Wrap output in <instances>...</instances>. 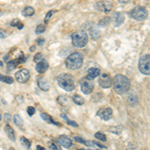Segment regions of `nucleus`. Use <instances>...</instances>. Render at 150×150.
<instances>
[{
	"instance_id": "1",
	"label": "nucleus",
	"mask_w": 150,
	"mask_h": 150,
	"mask_svg": "<svg viewBox=\"0 0 150 150\" xmlns=\"http://www.w3.org/2000/svg\"><path fill=\"white\" fill-rule=\"evenodd\" d=\"M112 85L114 88V91L118 94H124L130 89V80L126 76L121 74H118L114 77L112 80Z\"/></svg>"
},
{
	"instance_id": "2",
	"label": "nucleus",
	"mask_w": 150,
	"mask_h": 150,
	"mask_svg": "<svg viewBox=\"0 0 150 150\" xmlns=\"http://www.w3.org/2000/svg\"><path fill=\"white\" fill-rule=\"evenodd\" d=\"M57 83L62 89H64L66 91H72L75 89V79L71 74H60L57 77Z\"/></svg>"
},
{
	"instance_id": "3",
	"label": "nucleus",
	"mask_w": 150,
	"mask_h": 150,
	"mask_svg": "<svg viewBox=\"0 0 150 150\" xmlns=\"http://www.w3.org/2000/svg\"><path fill=\"white\" fill-rule=\"evenodd\" d=\"M83 63V55L79 52H74L69 55L65 60V65L70 70H77L82 66Z\"/></svg>"
},
{
	"instance_id": "4",
	"label": "nucleus",
	"mask_w": 150,
	"mask_h": 150,
	"mask_svg": "<svg viewBox=\"0 0 150 150\" xmlns=\"http://www.w3.org/2000/svg\"><path fill=\"white\" fill-rule=\"evenodd\" d=\"M71 39H72V43H73L75 47L82 48L86 46V44L88 43V35H87L85 31L78 30L71 35Z\"/></svg>"
},
{
	"instance_id": "5",
	"label": "nucleus",
	"mask_w": 150,
	"mask_h": 150,
	"mask_svg": "<svg viewBox=\"0 0 150 150\" xmlns=\"http://www.w3.org/2000/svg\"><path fill=\"white\" fill-rule=\"evenodd\" d=\"M129 16L135 19V20L143 21L148 16V12H147V9L144 6H137L129 12Z\"/></svg>"
},
{
	"instance_id": "6",
	"label": "nucleus",
	"mask_w": 150,
	"mask_h": 150,
	"mask_svg": "<svg viewBox=\"0 0 150 150\" xmlns=\"http://www.w3.org/2000/svg\"><path fill=\"white\" fill-rule=\"evenodd\" d=\"M138 67L141 73H143L145 75L150 74V55L149 54L143 55V56L140 58Z\"/></svg>"
},
{
	"instance_id": "7",
	"label": "nucleus",
	"mask_w": 150,
	"mask_h": 150,
	"mask_svg": "<svg viewBox=\"0 0 150 150\" xmlns=\"http://www.w3.org/2000/svg\"><path fill=\"white\" fill-rule=\"evenodd\" d=\"M95 9L100 12H110L112 10V2L108 1V0H104V1H99L95 4Z\"/></svg>"
},
{
	"instance_id": "8",
	"label": "nucleus",
	"mask_w": 150,
	"mask_h": 150,
	"mask_svg": "<svg viewBox=\"0 0 150 150\" xmlns=\"http://www.w3.org/2000/svg\"><path fill=\"white\" fill-rule=\"evenodd\" d=\"M30 78V72L28 69H21L15 74V79L19 83H26Z\"/></svg>"
},
{
	"instance_id": "9",
	"label": "nucleus",
	"mask_w": 150,
	"mask_h": 150,
	"mask_svg": "<svg viewBox=\"0 0 150 150\" xmlns=\"http://www.w3.org/2000/svg\"><path fill=\"white\" fill-rule=\"evenodd\" d=\"M112 114H113V111L111 109L110 107H103V108H100L97 112V115L99 117L101 118L104 121H107L109 120L111 117H112Z\"/></svg>"
},
{
	"instance_id": "10",
	"label": "nucleus",
	"mask_w": 150,
	"mask_h": 150,
	"mask_svg": "<svg viewBox=\"0 0 150 150\" xmlns=\"http://www.w3.org/2000/svg\"><path fill=\"white\" fill-rule=\"evenodd\" d=\"M98 83L102 88H109L110 86H112V79L108 74H101L99 75Z\"/></svg>"
},
{
	"instance_id": "11",
	"label": "nucleus",
	"mask_w": 150,
	"mask_h": 150,
	"mask_svg": "<svg viewBox=\"0 0 150 150\" xmlns=\"http://www.w3.org/2000/svg\"><path fill=\"white\" fill-rule=\"evenodd\" d=\"M94 89V83L92 80H86L81 82V90L84 94H90Z\"/></svg>"
},
{
	"instance_id": "12",
	"label": "nucleus",
	"mask_w": 150,
	"mask_h": 150,
	"mask_svg": "<svg viewBox=\"0 0 150 150\" xmlns=\"http://www.w3.org/2000/svg\"><path fill=\"white\" fill-rule=\"evenodd\" d=\"M99 75H100V69L96 68V67H92V68L88 69V71H87L86 78L88 79V80H93L94 78L98 77Z\"/></svg>"
},
{
	"instance_id": "13",
	"label": "nucleus",
	"mask_w": 150,
	"mask_h": 150,
	"mask_svg": "<svg viewBox=\"0 0 150 150\" xmlns=\"http://www.w3.org/2000/svg\"><path fill=\"white\" fill-rule=\"evenodd\" d=\"M58 141L61 143L62 146L66 147V148H71L72 147V140L69 138V137H67L66 135H60L59 138H58Z\"/></svg>"
},
{
	"instance_id": "14",
	"label": "nucleus",
	"mask_w": 150,
	"mask_h": 150,
	"mask_svg": "<svg viewBox=\"0 0 150 150\" xmlns=\"http://www.w3.org/2000/svg\"><path fill=\"white\" fill-rule=\"evenodd\" d=\"M113 18H114V25L116 27L121 25V24L124 22V19H125L124 14L121 13V12H116V13H114Z\"/></svg>"
},
{
	"instance_id": "15",
	"label": "nucleus",
	"mask_w": 150,
	"mask_h": 150,
	"mask_svg": "<svg viewBox=\"0 0 150 150\" xmlns=\"http://www.w3.org/2000/svg\"><path fill=\"white\" fill-rule=\"evenodd\" d=\"M48 67H49V65L45 60H42L41 62H38L37 64H36V71L39 72V73H44V72L47 71Z\"/></svg>"
},
{
	"instance_id": "16",
	"label": "nucleus",
	"mask_w": 150,
	"mask_h": 150,
	"mask_svg": "<svg viewBox=\"0 0 150 150\" xmlns=\"http://www.w3.org/2000/svg\"><path fill=\"white\" fill-rule=\"evenodd\" d=\"M4 131H5L6 135L8 136V138L11 140V141H15L16 140V136H15V132H14L13 128H12L10 125H5V127H4Z\"/></svg>"
},
{
	"instance_id": "17",
	"label": "nucleus",
	"mask_w": 150,
	"mask_h": 150,
	"mask_svg": "<svg viewBox=\"0 0 150 150\" xmlns=\"http://www.w3.org/2000/svg\"><path fill=\"white\" fill-rule=\"evenodd\" d=\"M38 85H39V87L42 89L43 91H48V90H49V88H50L48 81L46 80V79H44V78H42V79L40 78L39 80H38Z\"/></svg>"
},
{
	"instance_id": "18",
	"label": "nucleus",
	"mask_w": 150,
	"mask_h": 150,
	"mask_svg": "<svg viewBox=\"0 0 150 150\" xmlns=\"http://www.w3.org/2000/svg\"><path fill=\"white\" fill-rule=\"evenodd\" d=\"M41 116V118H42L44 121H46V122H49V123H53V124H55V125H58L59 126V123H57L56 121H54V120L52 119V117L50 115H48L47 113H41L40 114Z\"/></svg>"
},
{
	"instance_id": "19",
	"label": "nucleus",
	"mask_w": 150,
	"mask_h": 150,
	"mask_svg": "<svg viewBox=\"0 0 150 150\" xmlns=\"http://www.w3.org/2000/svg\"><path fill=\"white\" fill-rule=\"evenodd\" d=\"M34 8H32L31 6H27L22 10V15L25 16V17H28V16H32L34 14Z\"/></svg>"
},
{
	"instance_id": "20",
	"label": "nucleus",
	"mask_w": 150,
	"mask_h": 150,
	"mask_svg": "<svg viewBox=\"0 0 150 150\" xmlns=\"http://www.w3.org/2000/svg\"><path fill=\"white\" fill-rule=\"evenodd\" d=\"M0 81L4 82L6 84H12L14 82V79L10 76H7V75H2L0 73Z\"/></svg>"
},
{
	"instance_id": "21",
	"label": "nucleus",
	"mask_w": 150,
	"mask_h": 150,
	"mask_svg": "<svg viewBox=\"0 0 150 150\" xmlns=\"http://www.w3.org/2000/svg\"><path fill=\"white\" fill-rule=\"evenodd\" d=\"M72 100H73V102L75 104H77V105H82V104H84V98L82 97V96L78 95V94H75L73 97H72Z\"/></svg>"
},
{
	"instance_id": "22",
	"label": "nucleus",
	"mask_w": 150,
	"mask_h": 150,
	"mask_svg": "<svg viewBox=\"0 0 150 150\" xmlns=\"http://www.w3.org/2000/svg\"><path fill=\"white\" fill-rule=\"evenodd\" d=\"M74 139L76 140L77 142H79V143H83V144L87 145V146H94V143H93V142L87 141V140H84L83 138H80V137H75Z\"/></svg>"
},
{
	"instance_id": "23",
	"label": "nucleus",
	"mask_w": 150,
	"mask_h": 150,
	"mask_svg": "<svg viewBox=\"0 0 150 150\" xmlns=\"http://www.w3.org/2000/svg\"><path fill=\"white\" fill-rule=\"evenodd\" d=\"M11 25L12 26H15V27H17L18 29H22L23 28V23L21 22V21L19 20V19H17V18H15L13 21H12Z\"/></svg>"
},
{
	"instance_id": "24",
	"label": "nucleus",
	"mask_w": 150,
	"mask_h": 150,
	"mask_svg": "<svg viewBox=\"0 0 150 150\" xmlns=\"http://www.w3.org/2000/svg\"><path fill=\"white\" fill-rule=\"evenodd\" d=\"M14 123H15L17 126H22L23 120H22V118H21L20 115H18V114L14 115Z\"/></svg>"
},
{
	"instance_id": "25",
	"label": "nucleus",
	"mask_w": 150,
	"mask_h": 150,
	"mask_svg": "<svg viewBox=\"0 0 150 150\" xmlns=\"http://www.w3.org/2000/svg\"><path fill=\"white\" fill-rule=\"evenodd\" d=\"M45 30H46V26H45L44 24H39V25L36 27L35 32H36V34H41V33H43Z\"/></svg>"
},
{
	"instance_id": "26",
	"label": "nucleus",
	"mask_w": 150,
	"mask_h": 150,
	"mask_svg": "<svg viewBox=\"0 0 150 150\" xmlns=\"http://www.w3.org/2000/svg\"><path fill=\"white\" fill-rule=\"evenodd\" d=\"M57 101L61 104V105H66V104H68L69 102L67 96H59V97L57 98Z\"/></svg>"
},
{
	"instance_id": "27",
	"label": "nucleus",
	"mask_w": 150,
	"mask_h": 150,
	"mask_svg": "<svg viewBox=\"0 0 150 150\" xmlns=\"http://www.w3.org/2000/svg\"><path fill=\"white\" fill-rule=\"evenodd\" d=\"M20 141H21V143H22V145L24 147H26L27 149L30 148L31 143H30V141H29L27 138H25L24 136H22V137H20Z\"/></svg>"
},
{
	"instance_id": "28",
	"label": "nucleus",
	"mask_w": 150,
	"mask_h": 150,
	"mask_svg": "<svg viewBox=\"0 0 150 150\" xmlns=\"http://www.w3.org/2000/svg\"><path fill=\"white\" fill-rule=\"evenodd\" d=\"M95 138L96 139H98V140H100V141H106L107 140V137H106V135L104 134V133H101V132H97V133H95Z\"/></svg>"
},
{
	"instance_id": "29",
	"label": "nucleus",
	"mask_w": 150,
	"mask_h": 150,
	"mask_svg": "<svg viewBox=\"0 0 150 150\" xmlns=\"http://www.w3.org/2000/svg\"><path fill=\"white\" fill-rule=\"evenodd\" d=\"M61 117L63 118V119L66 120V122L68 123L70 126H73V127H78V124H77L75 121H71V120H69L68 118H67V116H65V114H61Z\"/></svg>"
},
{
	"instance_id": "30",
	"label": "nucleus",
	"mask_w": 150,
	"mask_h": 150,
	"mask_svg": "<svg viewBox=\"0 0 150 150\" xmlns=\"http://www.w3.org/2000/svg\"><path fill=\"white\" fill-rule=\"evenodd\" d=\"M90 35L91 37L93 38V39H97V38H99V36H100V32L97 30H91L90 31Z\"/></svg>"
},
{
	"instance_id": "31",
	"label": "nucleus",
	"mask_w": 150,
	"mask_h": 150,
	"mask_svg": "<svg viewBox=\"0 0 150 150\" xmlns=\"http://www.w3.org/2000/svg\"><path fill=\"white\" fill-rule=\"evenodd\" d=\"M110 22V18L109 17H104L102 20L99 22V25L100 26H105V25H107V24H109Z\"/></svg>"
},
{
	"instance_id": "32",
	"label": "nucleus",
	"mask_w": 150,
	"mask_h": 150,
	"mask_svg": "<svg viewBox=\"0 0 150 150\" xmlns=\"http://www.w3.org/2000/svg\"><path fill=\"white\" fill-rule=\"evenodd\" d=\"M16 66H17L16 61H10V62H8V64H7V68H8V70H13Z\"/></svg>"
},
{
	"instance_id": "33",
	"label": "nucleus",
	"mask_w": 150,
	"mask_h": 150,
	"mask_svg": "<svg viewBox=\"0 0 150 150\" xmlns=\"http://www.w3.org/2000/svg\"><path fill=\"white\" fill-rule=\"evenodd\" d=\"M49 146H50V148H51L52 150H62L59 147V145L56 144L55 142H49Z\"/></svg>"
},
{
	"instance_id": "34",
	"label": "nucleus",
	"mask_w": 150,
	"mask_h": 150,
	"mask_svg": "<svg viewBox=\"0 0 150 150\" xmlns=\"http://www.w3.org/2000/svg\"><path fill=\"white\" fill-rule=\"evenodd\" d=\"M42 58H43L42 54H41V53H37V54H36L35 56H34V61L37 62V63H38V62H41L43 60Z\"/></svg>"
},
{
	"instance_id": "35",
	"label": "nucleus",
	"mask_w": 150,
	"mask_h": 150,
	"mask_svg": "<svg viewBox=\"0 0 150 150\" xmlns=\"http://www.w3.org/2000/svg\"><path fill=\"white\" fill-rule=\"evenodd\" d=\"M27 113H28V115H29V116L34 115V113H35V108H34V107H32V106H29V107L27 108Z\"/></svg>"
},
{
	"instance_id": "36",
	"label": "nucleus",
	"mask_w": 150,
	"mask_h": 150,
	"mask_svg": "<svg viewBox=\"0 0 150 150\" xmlns=\"http://www.w3.org/2000/svg\"><path fill=\"white\" fill-rule=\"evenodd\" d=\"M55 10H51V11H49L48 13L46 14V16H45V22H48V20H49V18L52 16V14L54 13Z\"/></svg>"
},
{
	"instance_id": "37",
	"label": "nucleus",
	"mask_w": 150,
	"mask_h": 150,
	"mask_svg": "<svg viewBox=\"0 0 150 150\" xmlns=\"http://www.w3.org/2000/svg\"><path fill=\"white\" fill-rule=\"evenodd\" d=\"M4 119H5V121H6V122H10V120H11V116H10V114L6 113V114L4 115Z\"/></svg>"
},
{
	"instance_id": "38",
	"label": "nucleus",
	"mask_w": 150,
	"mask_h": 150,
	"mask_svg": "<svg viewBox=\"0 0 150 150\" xmlns=\"http://www.w3.org/2000/svg\"><path fill=\"white\" fill-rule=\"evenodd\" d=\"M44 39H42V38H39V39H37V41H36V42L38 43V45H39V46H41V45H43V43H44Z\"/></svg>"
},
{
	"instance_id": "39",
	"label": "nucleus",
	"mask_w": 150,
	"mask_h": 150,
	"mask_svg": "<svg viewBox=\"0 0 150 150\" xmlns=\"http://www.w3.org/2000/svg\"><path fill=\"white\" fill-rule=\"evenodd\" d=\"M5 37H6V33L0 29V38H5Z\"/></svg>"
},
{
	"instance_id": "40",
	"label": "nucleus",
	"mask_w": 150,
	"mask_h": 150,
	"mask_svg": "<svg viewBox=\"0 0 150 150\" xmlns=\"http://www.w3.org/2000/svg\"><path fill=\"white\" fill-rule=\"evenodd\" d=\"M118 1H119L120 3H122V4H126V3H128V2L130 1V0H118Z\"/></svg>"
},
{
	"instance_id": "41",
	"label": "nucleus",
	"mask_w": 150,
	"mask_h": 150,
	"mask_svg": "<svg viewBox=\"0 0 150 150\" xmlns=\"http://www.w3.org/2000/svg\"><path fill=\"white\" fill-rule=\"evenodd\" d=\"M37 150H46L44 148V147H42V146H40V145H38L37 146Z\"/></svg>"
},
{
	"instance_id": "42",
	"label": "nucleus",
	"mask_w": 150,
	"mask_h": 150,
	"mask_svg": "<svg viewBox=\"0 0 150 150\" xmlns=\"http://www.w3.org/2000/svg\"><path fill=\"white\" fill-rule=\"evenodd\" d=\"M35 48H36L35 46H32V47L30 48V50H31V51H33V50H35Z\"/></svg>"
},
{
	"instance_id": "43",
	"label": "nucleus",
	"mask_w": 150,
	"mask_h": 150,
	"mask_svg": "<svg viewBox=\"0 0 150 150\" xmlns=\"http://www.w3.org/2000/svg\"><path fill=\"white\" fill-rule=\"evenodd\" d=\"M2 65H3V63H2V62L0 61V67H2Z\"/></svg>"
},
{
	"instance_id": "44",
	"label": "nucleus",
	"mask_w": 150,
	"mask_h": 150,
	"mask_svg": "<svg viewBox=\"0 0 150 150\" xmlns=\"http://www.w3.org/2000/svg\"><path fill=\"white\" fill-rule=\"evenodd\" d=\"M9 150H15V149H14V148H12V147H11V148H9Z\"/></svg>"
},
{
	"instance_id": "45",
	"label": "nucleus",
	"mask_w": 150,
	"mask_h": 150,
	"mask_svg": "<svg viewBox=\"0 0 150 150\" xmlns=\"http://www.w3.org/2000/svg\"><path fill=\"white\" fill-rule=\"evenodd\" d=\"M1 118H2V116H1V114H0V120H1Z\"/></svg>"
},
{
	"instance_id": "46",
	"label": "nucleus",
	"mask_w": 150,
	"mask_h": 150,
	"mask_svg": "<svg viewBox=\"0 0 150 150\" xmlns=\"http://www.w3.org/2000/svg\"><path fill=\"white\" fill-rule=\"evenodd\" d=\"M77 150H84V149H77Z\"/></svg>"
},
{
	"instance_id": "47",
	"label": "nucleus",
	"mask_w": 150,
	"mask_h": 150,
	"mask_svg": "<svg viewBox=\"0 0 150 150\" xmlns=\"http://www.w3.org/2000/svg\"><path fill=\"white\" fill-rule=\"evenodd\" d=\"M88 150H91V149H88Z\"/></svg>"
}]
</instances>
